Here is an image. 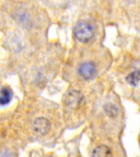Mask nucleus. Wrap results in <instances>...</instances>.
<instances>
[{
	"label": "nucleus",
	"instance_id": "nucleus-1",
	"mask_svg": "<svg viewBox=\"0 0 140 157\" xmlns=\"http://www.w3.org/2000/svg\"><path fill=\"white\" fill-rule=\"evenodd\" d=\"M74 35L81 43H88L94 36V28L87 21H80L75 25Z\"/></svg>",
	"mask_w": 140,
	"mask_h": 157
},
{
	"label": "nucleus",
	"instance_id": "nucleus-2",
	"mask_svg": "<svg viewBox=\"0 0 140 157\" xmlns=\"http://www.w3.org/2000/svg\"><path fill=\"white\" fill-rule=\"evenodd\" d=\"M84 101V96L80 92L76 90H72L68 92L65 95L64 102L71 109H77L82 105Z\"/></svg>",
	"mask_w": 140,
	"mask_h": 157
},
{
	"label": "nucleus",
	"instance_id": "nucleus-3",
	"mask_svg": "<svg viewBox=\"0 0 140 157\" xmlns=\"http://www.w3.org/2000/svg\"><path fill=\"white\" fill-rule=\"evenodd\" d=\"M79 75L86 80L92 79L95 77L97 74V67L95 64L92 61H86L80 64L78 68Z\"/></svg>",
	"mask_w": 140,
	"mask_h": 157
},
{
	"label": "nucleus",
	"instance_id": "nucleus-4",
	"mask_svg": "<svg viewBox=\"0 0 140 157\" xmlns=\"http://www.w3.org/2000/svg\"><path fill=\"white\" fill-rule=\"evenodd\" d=\"M51 128V124L48 119L44 117L37 118L33 123V129L36 134L44 136L49 132Z\"/></svg>",
	"mask_w": 140,
	"mask_h": 157
},
{
	"label": "nucleus",
	"instance_id": "nucleus-5",
	"mask_svg": "<svg viewBox=\"0 0 140 157\" xmlns=\"http://www.w3.org/2000/svg\"><path fill=\"white\" fill-rule=\"evenodd\" d=\"M92 157H112V152L108 147L101 145L93 149Z\"/></svg>",
	"mask_w": 140,
	"mask_h": 157
},
{
	"label": "nucleus",
	"instance_id": "nucleus-6",
	"mask_svg": "<svg viewBox=\"0 0 140 157\" xmlns=\"http://www.w3.org/2000/svg\"><path fill=\"white\" fill-rule=\"evenodd\" d=\"M12 91L7 87H3L1 90V97H0V103L2 105H5L10 102L12 99Z\"/></svg>",
	"mask_w": 140,
	"mask_h": 157
},
{
	"label": "nucleus",
	"instance_id": "nucleus-7",
	"mask_svg": "<svg viewBox=\"0 0 140 157\" xmlns=\"http://www.w3.org/2000/svg\"><path fill=\"white\" fill-rule=\"evenodd\" d=\"M140 80V71H134L126 76V81L132 86H137Z\"/></svg>",
	"mask_w": 140,
	"mask_h": 157
},
{
	"label": "nucleus",
	"instance_id": "nucleus-8",
	"mask_svg": "<svg viewBox=\"0 0 140 157\" xmlns=\"http://www.w3.org/2000/svg\"><path fill=\"white\" fill-rule=\"evenodd\" d=\"M104 110L106 114L111 118H115L118 115V108L117 106L112 103H107L104 105Z\"/></svg>",
	"mask_w": 140,
	"mask_h": 157
}]
</instances>
